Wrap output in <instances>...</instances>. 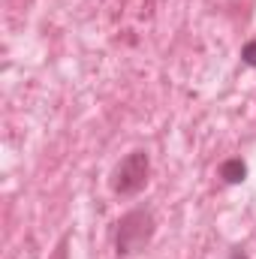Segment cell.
Returning <instances> with one entry per match:
<instances>
[{
  "label": "cell",
  "mask_w": 256,
  "mask_h": 259,
  "mask_svg": "<svg viewBox=\"0 0 256 259\" xmlns=\"http://www.w3.org/2000/svg\"><path fill=\"white\" fill-rule=\"evenodd\" d=\"M247 163L241 160V157H226L220 166H217V178L226 184V187H238V184H244L247 181Z\"/></svg>",
  "instance_id": "cell-3"
},
{
  "label": "cell",
  "mask_w": 256,
  "mask_h": 259,
  "mask_svg": "<svg viewBox=\"0 0 256 259\" xmlns=\"http://www.w3.org/2000/svg\"><path fill=\"white\" fill-rule=\"evenodd\" d=\"M157 235V214L151 205H136L124 211L115 223V232H112V244H115V256L118 259H130L139 256L151 247Z\"/></svg>",
  "instance_id": "cell-1"
},
{
  "label": "cell",
  "mask_w": 256,
  "mask_h": 259,
  "mask_svg": "<svg viewBox=\"0 0 256 259\" xmlns=\"http://www.w3.org/2000/svg\"><path fill=\"white\" fill-rule=\"evenodd\" d=\"M238 58H241V64H244V66L256 69V36H253V39H247V42L241 46V55H238Z\"/></svg>",
  "instance_id": "cell-4"
},
{
  "label": "cell",
  "mask_w": 256,
  "mask_h": 259,
  "mask_svg": "<svg viewBox=\"0 0 256 259\" xmlns=\"http://www.w3.org/2000/svg\"><path fill=\"white\" fill-rule=\"evenodd\" d=\"M226 259H250V250H247V247H241V244H235V247L226 253Z\"/></svg>",
  "instance_id": "cell-5"
},
{
  "label": "cell",
  "mask_w": 256,
  "mask_h": 259,
  "mask_svg": "<svg viewBox=\"0 0 256 259\" xmlns=\"http://www.w3.org/2000/svg\"><path fill=\"white\" fill-rule=\"evenodd\" d=\"M148 181H151V151L133 148L115 163L109 175V190L121 199H133L148 187Z\"/></svg>",
  "instance_id": "cell-2"
}]
</instances>
